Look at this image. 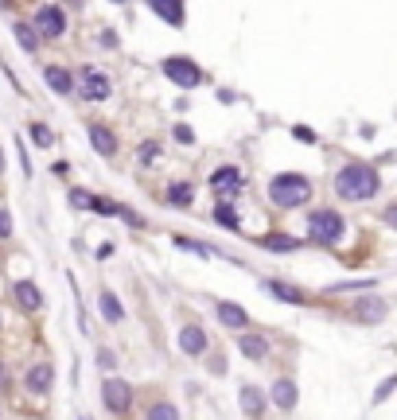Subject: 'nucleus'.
Here are the masks:
<instances>
[{"label":"nucleus","mask_w":397,"mask_h":420,"mask_svg":"<svg viewBox=\"0 0 397 420\" xmlns=\"http://www.w3.org/2000/svg\"><path fill=\"white\" fill-rule=\"evenodd\" d=\"M43 78H47V86L55 90V94H71V90H74L71 71H62V66H47V71H43Z\"/></svg>","instance_id":"nucleus-17"},{"label":"nucleus","mask_w":397,"mask_h":420,"mask_svg":"<svg viewBox=\"0 0 397 420\" xmlns=\"http://www.w3.org/2000/svg\"><path fill=\"white\" fill-rule=\"evenodd\" d=\"M215 312H218V319H222L226 327H234V331H245V327H250V315H245V308H238V304L218 300Z\"/></svg>","instance_id":"nucleus-10"},{"label":"nucleus","mask_w":397,"mask_h":420,"mask_svg":"<svg viewBox=\"0 0 397 420\" xmlns=\"http://www.w3.org/2000/svg\"><path fill=\"white\" fill-rule=\"evenodd\" d=\"M180 350H183V354H203V350H206V335L199 331V327H183V331H180Z\"/></svg>","instance_id":"nucleus-14"},{"label":"nucleus","mask_w":397,"mask_h":420,"mask_svg":"<svg viewBox=\"0 0 397 420\" xmlns=\"http://www.w3.org/2000/svg\"><path fill=\"white\" fill-rule=\"evenodd\" d=\"M261 245H265V249H273V253H292V249H300V241L289 238V234H265Z\"/></svg>","instance_id":"nucleus-21"},{"label":"nucleus","mask_w":397,"mask_h":420,"mask_svg":"<svg viewBox=\"0 0 397 420\" xmlns=\"http://www.w3.org/2000/svg\"><path fill=\"white\" fill-rule=\"evenodd\" d=\"M27 136H32V140H39L43 148H47V145H55V132H51L47 125H39V121H36V125H27Z\"/></svg>","instance_id":"nucleus-27"},{"label":"nucleus","mask_w":397,"mask_h":420,"mask_svg":"<svg viewBox=\"0 0 397 420\" xmlns=\"http://www.w3.org/2000/svg\"><path fill=\"white\" fill-rule=\"evenodd\" d=\"M78 94H82L86 101H106V97L113 94V86H109V78L101 71L86 66V71L78 74Z\"/></svg>","instance_id":"nucleus-5"},{"label":"nucleus","mask_w":397,"mask_h":420,"mask_svg":"<svg viewBox=\"0 0 397 420\" xmlns=\"http://www.w3.org/2000/svg\"><path fill=\"white\" fill-rule=\"evenodd\" d=\"M12 32H16V39H20V47H24L27 55H36V51H39V36H36V27L27 24V20H16Z\"/></svg>","instance_id":"nucleus-19"},{"label":"nucleus","mask_w":397,"mask_h":420,"mask_svg":"<svg viewBox=\"0 0 397 420\" xmlns=\"http://www.w3.org/2000/svg\"><path fill=\"white\" fill-rule=\"evenodd\" d=\"M292 136H296V140H308V145H315V132L304 129V125H296V129H292Z\"/></svg>","instance_id":"nucleus-37"},{"label":"nucleus","mask_w":397,"mask_h":420,"mask_svg":"<svg viewBox=\"0 0 397 420\" xmlns=\"http://www.w3.org/2000/svg\"><path fill=\"white\" fill-rule=\"evenodd\" d=\"M378 187H382V180H378V171L366 168V164H347V168L335 175V191L343 195V199H350V203H359V199H374Z\"/></svg>","instance_id":"nucleus-1"},{"label":"nucleus","mask_w":397,"mask_h":420,"mask_svg":"<svg viewBox=\"0 0 397 420\" xmlns=\"http://www.w3.org/2000/svg\"><path fill=\"white\" fill-rule=\"evenodd\" d=\"M215 222L218 226H226V230H238L241 226V218L230 210V206H215Z\"/></svg>","instance_id":"nucleus-26"},{"label":"nucleus","mask_w":397,"mask_h":420,"mask_svg":"<svg viewBox=\"0 0 397 420\" xmlns=\"http://www.w3.org/2000/svg\"><path fill=\"white\" fill-rule=\"evenodd\" d=\"M176 245H180V249H187V253H199V257H206V245H199V241H187V238H176Z\"/></svg>","instance_id":"nucleus-33"},{"label":"nucleus","mask_w":397,"mask_h":420,"mask_svg":"<svg viewBox=\"0 0 397 420\" xmlns=\"http://www.w3.org/2000/svg\"><path fill=\"white\" fill-rule=\"evenodd\" d=\"M97 366H101V370H113V366H117V354H113V350H97Z\"/></svg>","instance_id":"nucleus-35"},{"label":"nucleus","mask_w":397,"mask_h":420,"mask_svg":"<svg viewBox=\"0 0 397 420\" xmlns=\"http://www.w3.org/2000/svg\"><path fill=\"white\" fill-rule=\"evenodd\" d=\"M32 27H36V36H43V39H59L62 27H67V16H62V8H55V4H43V8H36Z\"/></svg>","instance_id":"nucleus-4"},{"label":"nucleus","mask_w":397,"mask_h":420,"mask_svg":"<svg viewBox=\"0 0 397 420\" xmlns=\"http://www.w3.org/2000/svg\"><path fill=\"white\" fill-rule=\"evenodd\" d=\"M152 12H156L160 20H168L171 27L183 24V4L180 0H152Z\"/></svg>","instance_id":"nucleus-15"},{"label":"nucleus","mask_w":397,"mask_h":420,"mask_svg":"<svg viewBox=\"0 0 397 420\" xmlns=\"http://www.w3.org/2000/svg\"><path fill=\"white\" fill-rule=\"evenodd\" d=\"M90 210H97V214H117V203H109V199H97L94 195V206Z\"/></svg>","instance_id":"nucleus-34"},{"label":"nucleus","mask_w":397,"mask_h":420,"mask_svg":"<svg viewBox=\"0 0 397 420\" xmlns=\"http://www.w3.org/2000/svg\"><path fill=\"white\" fill-rule=\"evenodd\" d=\"M51 382H55L51 362H32V370H27V389L43 397V393H51Z\"/></svg>","instance_id":"nucleus-9"},{"label":"nucleus","mask_w":397,"mask_h":420,"mask_svg":"<svg viewBox=\"0 0 397 420\" xmlns=\"http://www.w3.org/2000/svg\"><path fill=\"white\" fill-rule=\"evenodd\" d=\"M97 304H101V315H106L109 323H121V319H125V308L117 304V296H113V292H101V296H97Z\"/></svg>","instance_id":"nucleus-22"},{"label":"nucleus","mask_w":397,"mask_h":420,"mask_svg":"<svg viewBox=\"0 0 397 420\" xmlns=\"http://www.w3.org/2000/svg\"><path fill=\"white\" fill-rule=\"evenodd\" d=\"M117 214L125 218V222H129V226H145V218H141V214H132V210H125V206H121Z\"/></svg>","instance_id":"nucleus-38"},{"label":"nucleus","mask_w":397,"mask_h":420,"mask_svg":"<svg viewBox=\"0 0 397 420\" xmlns=\"http://www.w3.org/2000/svg\"><path fill=\"white\" fill-rule=\"evenodd\" d=\"M191 199H195L191 183H171V187H168V203L171 206H191Z\"/></svg>","instance_id":"nucleus-23"},{"label":"nucleus","mask_w":397,"mask_h":420,"mask_svg":"<svg viewBox=\"0 0 397 420\" xmlns=\"http://www.w3.org/2000/svg\"><path fill=\"white\" fill-rule=\"evenodd\" d=\"M16 304H20L24 312H36L39 304H43V296H39V288L32 280H20V284H16Z\"/></svg>","instance_id":"nucleus-16"},{"label":"nucleus","mask_w":397,"mask_h":420,"mask_svg":"<svg viewBox=\"0 0 397 420\" xmlns=\"http://www.w3.org/2000/svg\"><path fill=\"white\" fill-rule=\"evenodd\" d=\"M308 234H312L315 241H324V245H335V241L343 238V218H339L335 210H315V214L308 218Z\"/></svg>","instance_id":"nucleus-3"},{"label":"nucleus","mask_w":397,"mask_h":420,"mask_svg":"<svg viewBox=\"0 0 397 420\" xmlns=\"http://www.w3.org/2000/svg\"><path fill=\"white\" fill-rule=\"evenodd\" d=\"M238 347H241V354H245V358H253V362H261L265 354H269V343H265L261 335H253V331L238 335Z\"/></svg>","instance_id":"nucleus-12"},{"label":"nucleus","mask_w":397,"mask_h":420,"mask_svg":"<svg viewBox=\"0 0 397 420\" xmlns=\"http://www.w3.org/2000/svg\"><path fill=\"white\" fill-rule=\"evenodd\" d=\"M385 218H389V222H394V226H397V210H389V214H385Z\"/></svg>","instance_id":"nucleus-39"},{"label":"nucleus","mask_w":397,"mask_h":420,"mask_svg":"<svg viewBox=\"0 0 397 420\" xmlns=\"http://www.w3.org/2000/svg\"><path fill=\"white\" fill-rule=\"evenodd\" d=\"M12 238V214H8V206H0V241Z\"/></svg>","instance_id":"nucleus-29"},{"label":"nucleus","mask_w":397,"mask_h":420,"mask_svg":"<svg viewBox=\"0 0 397 420\" xmlns=\"http://www.w3.org/2000/svg\"><path fill=\"white\" fill-rule=\"evenodd\" d=\"M156 156H160V145L156 140H145V145H141V164H152Z\"/></svg>","instance_id":"nucleus-31"},{"label":"nucleus","mask_w":397,"mask_h":420,"mask_svg":"<svg viewBox=\"0 0 397 420\" xmlns=\"http://www.w3.org/2000/svg\"><path fill=\"white\" fill-rule=\"evenodd\" d=\"M101 393H106V408H109V412H129V405H132V389H129L125 382L109 378V382L101 385Z\"/></svg>","instance_id":"nucleus-7"},{"label":"nucleus","mask_w":397,"mask_h":420,"mask_svg":"<svg viewBox=\"0 0 397 420\" xmlns=\"http://www.w3.org/2000/svg\"><path fill=\"white\" fill-rule=\"evenodd\" d=\"M374 280H343V284H331V292H354V288H370Z\"/></svg>","instance_id":"nucleus-32"},{"label":"nucleus","mask_w":397,"mask_h":420,"mask_svg":"<svg viewBox=\"0 0 397 420\" xmlns=\"http://www.w3.org/2000/svg\"><path fill=\"white\" fill-rule=\"evenodd\" d=\"M273 401H277L280 408H292V405H296V385H292V382H277V385H273Z\"/></svg>","instance_id":"nucleus-24"},{"label":"nucleus","mask_w":397,"mask_h":420,"mask_svg":"<svg viewBox=\"0 0 397 420\" xmlns=\"http://www.w3.org/2000/svg\"><path fill=\"white\" fill-rule=\"evenodd\" d=\"M394 389H397V378H385V382L378 385V393H374V405H382V401L394 393Z\"/></svg>","instance_id":"nucleus-30"},{"label":"nucleus","mask_w":397,"mask_h":420,"mask_svg":"<svg viewBox=\"0 0 397 420\" xmlns=\"http://www.w3.org/2000/svg\"><path fill=\"white\" fill-rule=\"evenodd\" d=\"M90 145H94L101 156H113V152H117V136H113L106 125H90Z\"/></svg>","instance_id":"nucleus-11"},{"label":"nucleus","mask_w":397,"mask_h":420,"mask_svg":"<svg viewBox=\"0 0 397 420\" xmlns=\"http://www.w3.org/2000/svg\"><path fill=\"white\" fill-rule=\"evenodd\" d=\"M71 206H74V210H90V206H94V195L82 191V187H74V191H71Z\"/></svg>","instance_id":"nucleus-28"},{"label":"nucleus","mask_w":397,"mask_h":420,"mask_svg":"<svg viewBox=\"0 0 397 420\" xmlns=\"http://www.w3.org/2000/svg\"><path fill=\"white\" fill-rule=\"evenodd\" d=\"M0 175H4V156H0Z\"/></svg>","instance_id":"nucleus-40"},{"label":"nucleus","mask_w":397,"mask_h":420,"mask_svg":"<svg viewBox=\"0 0 397 420\" xmlns=\"http://www.w3.org/2000/svg\"><path fill=\"white\" fill-rule=\"evenodd\" d=\"M164 74H168L176 86H183V90H195V86L203 82V74H199V66L187 59H164Z\"/></svg>","instance_id":"nucleus-6"},{"label":"nucleus","mask_w":397,"mask_h":420,"mask_svg":"<svg viewBox=\"0 0 397 420\" xmlns=\"http://www.w3.org/2000/svg\"><path fill=\"white\" fill-rule=\"evenodd\" d=\"M269 199H273L277 206H304L308 199H312V183L304 180V175H296V171L277 175V180L269 183Z\"/></svg>","instance_id":"nucleus-2"},{"label":"nucleus","mask_w":397,"mask_h":420,"mask_svg":"<svg viewBox=\"0 0 397 420\" xmlns=\"http://www.w3.org/2000/svg\"><path fill=\"white\" fill-rule=\"evenodd\" d=\"M354 315H359L362 323H378V319L385 315V304L382 300H359L354 304Z\"/></svg>","instance_id":"nucleus-20"},{"label":"nucleus","mask_w":397,"mask_h":420,"mask_svg":"<svg viewBox=\"0 0 397 420\" xmlns=\"http://www.w3.org/2000/svg\"><path fill=\"white\" fill-rule=\"evenodd\" d=\"M265 288L273 292L277 300H285V304H308V296H304L300 288H292V284H285V280H269Z\"/></svg>","instance_id":"nucleus-18"},{"label":"nucleus","mask_w":397,"mask_h":420,"mask_svg":"<svg viewBox=\"0 0 397 420\" xmlns=\"http://www.w3.org/2000/svg\"><path fill=\"white\" fill-rule=\"evenodd\" d=\"M241 412L245 417H261V408H265V397H261V389L257 385H241Z\"/></svg>","instance_id":"nucleus-13"},{"label":"nucleus","mask_w":397,"mask_h":420,"mask_svg":"<svg viewBox=\"0 0 397 420\" xmlns=\"http://www.w3.org/2000/svg\"><path fill=\"white\" fill-rule=\"evenodd\" d=\"M148 420H180V412H176V405H168V401H156V405L148 408Z\"/></svg>","instance_id":"nucleus-25"},{"label":"nucleus","mask_w":397,"mask_h":420,"mask_svg":"<svg viewBox=\"0 0 397 420\" xmlns=\"http://www.w3.org/2000/svg\"><path fill=\"white\" fill-rule=\"evenodd\" d=\"M210 187H215L222 199H234V195L245 187V180H241V171H238V168H218L215 175H210Z\"/></svg>","instance_id":"nucleus-8"},{"label":"nucleus","mask_w":397,"mask_h":420,"mask_svg":"<svg viewBox=\"0 0 397 420\" xmlns=\"http://www.w3.org/2000/svg\"><path fill=\"white\" fill-rule=\"evenodd\" d=\"M176 140H180V145H195V132L187 129V125H176Z\"/></svg>","instance_id":"nucleus-36"}]
</instances>
